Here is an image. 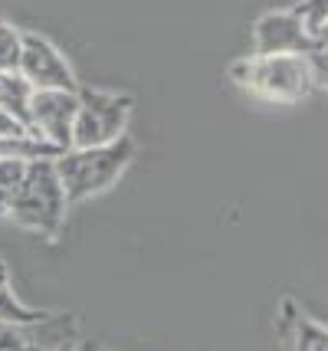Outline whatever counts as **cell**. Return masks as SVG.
I'll use <instances>...</instances> for the list:
<instances>
[{
  "label": "cell",
  "mask_w": 328,
  "mask_h": 351,
  "mask_svg": "<svg viewBox=\"0 0 328 351\" xmlns=\"http://www.w3.org/2000/svg\"><path fill=\"white\" fill-rule=\"evenodd\" d=\"M56 158H43V161H30L27 178L20 184V191L10 200V220L16 227L33 230L47 240H56L66 223V210L69 200L56 174Z\"/></svg>",
  "instance_id": "obj_2"
},
{
  "label": "cell",
  "mask_w": 328,
  "mask_h": 351,
  "mask_svg": "<svg viewBox=\"0 0 328 351\" xmlns=\"http://www.w3.org/2000/svg\"><path fill=\"white\" fill-rule=\"evenodd\" d=\"M20 73L30 79V86L36 92H43V89L79 92V79H76V73H73L69 60L63 56V49L53 43L49 36H43V33L23 30Z\"/></svg>",
  "instance_id": "obj_6"
},
{
  "label": "cell",
  "mask_w": 328,
  "mask_h": 351,
  "mask_svg": "<svg viewBox=\"0 0 328 351\" xmlns=\"http://www.w3.org/2000/svg\"><path fill=\"white\" fill-rule=\"evenodd\" d=\"M292 10L305 20V27L312 33H318L328 23V0H302V3H296Z\"/></svg>",
  "instance_id": "obj_11"
},
{
  "label": "cell",
  "mask_w": 328,
  "mask_h": 351,
  "mask_svg": "<svg viewBox=\"0 0 328 351\" xmlns=\"http://www.w3.org/2000/svg\"><path fill=\"white\" fill-rule=\"evenodd\" d=\"M315 40H318V46H328V23L318 33H315Z\"/></svg>",
  "instance_id": "obj_15"
},
{
  "label": "cell",
  "mask_w": 328,
  "mask_h": 351,
  "mask_svg": "<svg viewBox=\"0 0 328 351\" xmlns=\"http://www.w3.org/2000/svg\"><path fill=\"white\" fill-rule=\"evenodd\" d=\"M23 60V30L0 20V73H20Z\"/></svg>",
  "instance_id": "obj_10"
},
{
  "label": "cell",
  "mask_w": 328,
  "mask_h": 351,
  "mask_svg": "<svg viewBox=\"0 0 328 351\" xmlns=\"http://www.w3.org/2000/svg\"><path fill=\"white\" fill-rule=\"evenodd\" d=\"M53 312H40V308L23 306L16 299L14 286H10V269L7 260L0 256V325H36V322L49 319Z\"/></svg>",
  "instance_id": "obj_9"
},
{
  "label": "cell",
  "mask_w": 328,
  "mask_h": 351,
  "mask_svg": "<svg viewBox=\"0 0 328 351\" xmlns=\"http://www.w3.org/2000/svg\"><path fill=\"white\" fill-rule=\"evenodd\" d=\"M69 351H105V348H99V345H92V341H76Z\"/></svg>",
  "instance_id": "obj_14"
},
{
  "label": "cell",
  "mask_w": 328,
  "mask_h": 351,
  "mask_svg": "<svg viewBox=\"0 0 328 351\" xmlns=\"http://www.w3.org/2000/svg\"><path fill=\"white\" fill-rule=\"evenodd\" d=\"M27 135H30V128H27V125H20L14 115L0 112V138H27Z\"/></svg>",
  "instance_id": "obj_13"
},
{
  "label": "cell",
  "mask_w": 328,
  "mask_h": 351,
  "mask_svg": "<svg viewBox=\"0 0 328 351\" xmlns=\"http://www.w3.org/2000/svg\"><path fill=\"white\" fill-rule=\"evenodd\" d=\"M36 89L23 73H0V112L14 115L20 125L30 128V106Z\"/></svg>",
  "instance_id": "obj_8"
},
{
  "label": "cell",
  "mask_w": 328,
  "mask_h": 351,
  "mask_svg": "<svg viewBox=\"0 0 328 351\" xmlns=\"http://www.w3.org/2000/svg\"><path fill=\"white\" fill-rule=\"evenodd\" d=\"M230 76L273 102H299L315 89L309 56H243L230 66Z\"/></svg>",
  "instance_id": "obj_3"
},
{
  "label": "cell",
  "mask_w": 328,
  "mask_h": 351,
  "mask_svg": "<svg viewBox=\"0 0 328 351\" xmlns=\"http://www.w3.org/2000/svg\"><path fill=\"white\" fill-rule=\"evenodd\" d=\"M315 49L318 40L296 10H269L253 27L250 56H312Z\"/></svg>",
  "instance_id": "obj_5"
},
{
  "label": "cell",
  "mask_w": 328,
  "mask_h": 351,
  "mask_svg": "<svg viewBox=\"0 0 328 351\" xmlns=\"http://www.w3.org/2000/svg\"><path fill=\"white\" fill-rule=\"evenodd\" d=\"M131 158H135V141L128 135L112 141V145H102V148H69V152H63L53 165H56L69 207L89 197H99L109 187H115L118 178L128 171Z\"/></svg>",
  "instance_id": "obj_1"
},
{
  "label": "cell",
  "mask_w": 328,
  "mask_h": 351,
  "mask_svg": "<svg viewBox=\"0 0 328 351\" xmlns=\"http://www.w3.org/2000/svg\"><path fill=\"white\" fill-rule=\"evenodd\" d=\"M79 115V92L43 89L33 95L30 106V135L47 141L60 152L73 148V128Z\"/></svg>",
  "instance_id": "obj_7"
},
{
  "label": "cell",
  "mask_w": 328,
  "mask_h": 351,
  "mask_svg": "<svg viewBox=\"0 0 328 351\" xmlns=\"http://www.w3.org/2000/svg\"><path fill=\"white\" fill-rule=\"evenodd\" d=\"M135 99L125 92L79 86V115L73 128V148H102L128 135Z\"/></svg>",
  "instance_id": "obj_4"
},
{
  "label": "cell",
  "mask_w": 328,
  "mask_h": 351,
  "mask_svg": "<svg viewBox=\"0 0 328 351\" xmlns=\"http://www.w3.org/2000/svg\"><path fill=\"white\" fill-rule=\"evenodd\" d=\"M309 62H312V76H315V86H322V89H328V46H318L312 56H309Z\"/></svg>",
  "instance_id": "obj_12"
}]
</instances>
